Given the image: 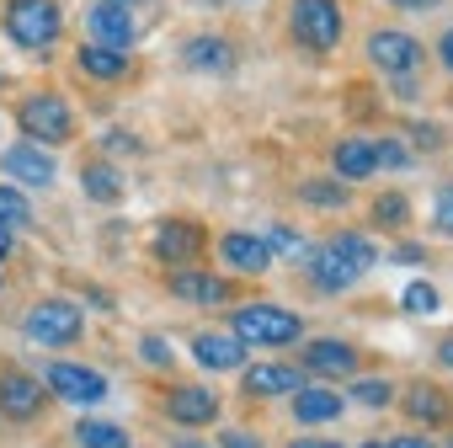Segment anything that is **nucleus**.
Masks as SVG:
<instances>
[{"mask_svg":"<svg viewBox=\"0 0 453 448\" xmlns=\"http://www.w3.org/2000/svg\"><path fill=\"white\" fill-rule=\"evenodd\" d=\"M373 262H379L373 241L347 230V236L326 241L320 251H310V283H315L320 294H342V289H352L363 273H373Z\"/></svg>","mask_w":453,"mask_h":448,"instance_id":"f257e3e1","label":"nucleus"},{"mask_svg":"<svg viewBox=\"0 0 453 448\" xmlns=\"http://www.w3.org/2000/svg\"><path fill=\"white\" fill-rule=\"evenodd\" d=\"M6 33L17 49H54L59 33H65V12H59V0H6Z\"/></svg>","mask_w":453,"mask_h":448,"instance_id":"f03ea898","label":"nucleus"},{"mask_svg":"<svg viewBox=\"0 0 453 448\" xmlns=\"http://www.w3.org/2000/svg\"><path fill=\"white\" fill-rule=\"evenodd\" d=\"M288 33H294L310 54H331V49L342 43L347 22H342V6H336V0H294V6H288Z\"/></svg>","mask_w":453,"mask_h":448,"instance_id":"7ed1b4c3","label":"nucleus"},{"mask_svg":"<svg viewBox=\"0 0 453 448\" xmlns=\"http://www.w3.org/2000/svg\"><path fill=\"white\" fill-rule=\"evenodd\" d=\"M17 123L33 144H70V134H75V112L59 91H33L17 107Z\"/></svg>","mask_w":453,"mask_h":448,"instance_id":"20e7f679","label":"nucleus"},{"mask_svg":"<svg viewBox=\"0 0 453 448\" xmlns=\"http://www.w3.org/2000/svg\"><path fill=\"white\" fill-rule=\"evenodd\" d=\"M299 315L283 310V305H241L235 310V336L251 342V347H288L299 342Z\"/></svg>","mask_w":453,"mask_h":448,"instance_id":"39448f33","label":"nucleus"},{"mask_svg":"<svg viewBox=\"0 0 453 448\" xmlns=\"http://www.w3.org/2000/svg\"><path fill=\"white\" fill-rule=\"evenodd\" d=\"M22 331H27L33 342H43V347H70V342L86 331V315H81V305H70V299H38V305L27 310V321H22Z\"/></svg>","mask_w":453,"mask_h":448,"instance_id":"423d86ee","label":"nucleus"},{"mask_svg":"<svg viewBox=\"0 0 453 448\" xmlns=\"http://www.w3.org/2000/svg\"><path fill=\"white\" fill-rule=\"evenodd\" d=\"M43 384H49V395H59V400H70V406H96V400H107V379H102L96 368H81V363H49Z\"/></svg>","mask_w":453,"mask_h":448,"instance_id":"0eeeda50","label":"nucleus"},{"mask_svg":"<svg viewBox=\"0 0 453 448\" xmlns=\"http://www.w3.org/2000/svg\"><path fill=\"white\" fill-rule=\"evenodd\" d=\"M49 400V384H38L33 374L22 368H0V416H12V421H33Z\"/></svg>","mask_w":453,"mask_h":448,"instance_id":"6e6552de","label":"nucleus"},{"mask_svg":"<svg viewBox=\"0 0 453 448\" xmlns=\"http://www.w3.org/2000/svg\"><path fill=\"white\" fill-rule=\"evenodd\" d=\"M368 59H373L384 75H411V70H421V43H416L411 33L379 27V33L368 38Z\"/></svg>","mask_w":453,"mask_h":448,"instance_id":"1a4fd4ad","label":"nucleus"},{"mask_svg":"<svg viewBox=\"0 0 453 448\" xmlns=\"http://www.w3.org/2000/svg\"><path fill=\"white\" fill-rule=\"evenodd\" d=\"M150 246H155L160 262H176V267H181V262H192V257L208 246V230H203V224H192V219H165Z\"/></svg>","mask_w":453,"mask_h":448,"instance_id":"9d476101","label":"nucleus"},{"mask_svg":"<svg viewBox=\"0 0 453 448\" xmlns=\"http://www.w3.org/2000/svg\"><path fill=\"white\" fill-rule=\"evenodd\" d=\"M0 171L17 176L22 187H54V176H59L54 155H49V150H38L33 139H27V144H12L6 155H0Z\"/></svg>","mask_w":453,"mask_h":448,"instance_id":"9b49d317","label":"nucleus"},{"mask_svg":"<svg viewBox=\"0 0 453 448\" xmlns=\"http://www.w3.org/2000/svg\"><path fill=\"white\" fill-rule=\"evenodd\" d=\"M165 416H171L176 427H208V421L219 416V395H213L208 384H176V390L165 395Z\"/></svg>","mask_w":453,"mask_h":448,"instance_id":"f8f14e48","label":"nucleus"},{"mask_svg":"<svg viewBox=\"0 0 453 448\" xmlns=\"http://www.w3.org/2000/svg\"><path fill=\"white\" fill-rule=\"evenodd\" d=\"M86 33H91V43L128 49L134 43V17H128V6H118V0H96L86 12Z\"/></svg>","mask_w":453,"mask_h":448,"instance_id":"ddd939ff","label":"nucleus"},{"mask_svg":"<svg viewBox=\"0 0 453 448\" xmlns=\"http://www.w3.org/2000/svg\"><path fill=\"white\" fill-rule=\"evenodd\" d=\"M241 390H246V400L294 395V390H304V374H299L294 363H257V368H246V374H241Z\"/></svg>","mask_w":453,"mask_h":448,"instance_id":"4468645a","label":"nucleus"},{"mask_svg":"<svg viewBox=\"0 0 453 448\" xmlns=\"http://www.w3.org/2000/svg\"><path fill=\"white\" fill-rule=\"evenodd\" d=\"M192 358H197L203 368H213V374H230V368H241L246 342H241L235 331H197V336H192Z\"/></svg>","mask_w":453,"mask_h":448,"instance_id":"2eb2a0df","label":"nucleus"},{"mask_svg":"<svg viewBox=\"0 0 453 448\" xmlns=\"http://www.w3.org/2000/svg\"><path fill=\"white\" fill-rule=\"evenodd\" d=\"M304 368L320 374V379H342V374H357V347L352 342H336V336H320L304 347Z\"/></svg>","mask_w":453,"mask_h":448,"instance_id":"dca6fc26","label":"nucleus"},{"mask_svg":"<svg viewBox=\"0 0 453 448\" xmlns=\"http://www.w3.org/2000/svg\"><path fill=\"white\" fill-rule=\"evenodd\" d=\"M219 257L230 262L235 273H251V278L273 267V246H267L262 236H246V230H230V236H224V241H219Z\"/></svg>","mask_w":453,"mask_h":448,"instance_id":"f3484780","label":"nucleus"},{"mask_svg":"<svg viewBox=\"0 0 453 448\" xmlns=\"http://www.w3.org/2000/svg\"><path fill=\"white\" fill-rule=\"evenodd\" d=\"M171 294L187 299V305H224L230 299V283L203 273V267H192V262H181V273H171Z\"/></svg>","mask_w":453,"mask_h":448,"instance_id":"a211bd4d","label":"nucleus"},{"mask_svg":"<svg viewBox=\"0 0 453 448\" xmlns=\"http://www.w3.org/2000/svg\"><path fill=\"white\" fill-rule=\"evenodd\" d=\"M181 59H187V70H197V75H230V70H235V49L224 43V38H192V43L181 49Z\"/></svg>","mask_w":453,"mask_h":448,"instance_id":"6ab92c4d","label":"nucleus"},{"mask_svg":"<svg viewBox=\"0 0 453 448\" xmlns=\"http://www.w3.org/2000/svg\"><path fill=\"white\" fill-rule=\"evenodd\" d=\"M75 65L91 75V81H123L128 75V49H107V43H81Z\"/></svg>","mask_w":453,"mask_h":448,"instance_id":"aec40b11","label":"nucleus"},{"mask_svg":"<svg viewBox=\"0 0 453 448\" xmlns=\"http://www.w3.org/2000/svg\"><path fill=\"white\" fill-rule=\"evenodd\" d=\"M331 166H336V176H347V182H363V176H373V171H379L373 139H342V144L331 150Z\"/></svg>","mask_w":453,"mask_h":448,"instance_id":"412c9836","label":"nucleus"},{"mask_svg":"<svg viewBox=\"0 0 453 448\" xmlns=\"http://www.w3.org/2000/svg\"><path fill=\"white\" fill-rule=\"evenodd\" d=\"M405 411H411V421L437 427V421H448V416H453V400H448L437 384H411V390H405Z\"/></svg>","mask_w":453,"mask_h":448,"instance_id":"4be33fe9","label":"nucleus"},{"mask_svg":"<svg viewBox=\"0 0 453 448\" xmlns=\"http://www.w3.org/2000/svg\"><path fill=\"white\" fill-rule=\"evenodd\" d=\"M81 187H86L91 203H118L123 197V171L107 166V160H91V166H81Z\"/></svg>","mask_w":453,"mask_h":448,"instance_id":"5701e85b","label":"nucleus"},{"mask_svg":"<svg viewBox=\"0 0 453 448\" xmlns=\"http://www.w3.org/2000/svg\"><path fill=\"white\" fill-rule=\"evenodd\" d=\"M342 406H347V400H342L336 390H294V416L310 421V427H315V421H336Z\"/></svg>","mask_w":453,"mask_h":448,"instance_id":"b1692460","label":"nucleus"},{"mask_svg":"<svg viewBox=\"0 0 453 448\" xmlns=\"http://www.w3.org/2000/svg\"><path fill=\"white\" fill-rule=\"evenodd\" d=\"M75 443L81 448H128V432L118 421H75Z\"/></svg>","mask_w":453,"mask_h":448,"instance_id":"393cba45","label":"nucleus"},{"mask_svg":"<svg viewBox=\"0 0 453 448\" xmlns=\"http://www.w3.org/2000/svg\"><path fill=\"white\" fill-rule=\"evenodd\" d=\"M373 224H379V230H405V224H411L405 192H379L373 197Z\"/></svg>","mask_w":453,"mask_h":448,"instance_id":"a878e982","label":"nucleus"},{"mask_svg":"<svg viewBox=\"0 0 453 448\" xmlns=\"http://www.w3.org/2000/svg\"><path fill=\"white\" fill-rule=\"evenodd\" d=\"M0 224H6V230H27L33 224V203L17 187H0Z\"/></svg>","mask_w":453,"mask_h":448,"instance_id":"bb28decb","label":"nucleus"},{"mask_svg":"<svg viewBox=\"0 0 453 448\" xmlns=\"http://www.w3.org/2000/svg\"><path fill=\"white\" fill-rule=\"evenodd\" d=\"M299 197L310 208H347V187H336V182H304Z\"/></svg>","mask_w":453,"mask_h":448,"instance_id":"cd10ccee","label":"nucleus"},{"mask_svg":"<svg viewBox=\"0 0 453 448\" xmlns=\"http://www.w3.org/2000/svg\"><path fill=\"white\" fill-rule=\"evenodd\" d=\"M400 305H405L411 315H437V305H442V299H437V289H432V283H421V278H416V283L400 294Z\"/></svg>","mask_w":453,"mask_h":448,"instance_id":"c85d7f7f","label":"nucleus"},{"mask_svg":"<svg viewBox=\"0 0 453 448\" xmlns=\"http://www.w3.org/2000/svg\"><path fill=\"white\" fill-rule=\"evenodd\" d=\"M389 395H395V390H389V379H357L347 400H357V406H373V411H384V406H389Z\"/></svg>","mask_w":453,"mask_h":448,"instance_id":"c756f323","label":"nucleus"},{"mask_svg":"<svg viewBox=\"0 0 453 448\" xmlns=\"http://www.w3.org/2000/svg\"><path fill=\"white\" fill-rule=\"evenodd\" d=\"M139 358H144L150 368H171V363H176L171 342H165V336H155V331H150V336H139Z\"/></svg>","mask_w":453,"mask_h":448,"instance_id":"7c9ffc66","label":"nucleus"},{"mask_svg":"<svg viewBox=\"0 0 453 448\" xmlns=\"http://www.w3.org/2000/svg\"><path fill=\"white\" fill-rule=\"evenodd\" d=\"M267 246L283 251V257H304V236L288 230V224H273V230H267Z\"/></svg>","mask_w":453,"mask_h":448,"instance_id":"2f4dec72","label":"nucleus"},{"mask_svg":"<svg viewBox=\"0 0 453 448\" xmlns=\"http://www.w3.org/2000/svg\"><path fill=\"white\" fill-rule=\"evenodd\" d=\"M373 155H379V166H411V150H400V139H373Z\"/></svg>","mask_w":453,"mask_h":448,"instance_id":"473e14b6","label":"nucleus"},{"mask_svg":"<svg viewBox=\"0 0 453 448\" xmlns=\"http://www.w3.org/2000/svg\"><path fill=\"white\" fill-rule=\"evenodd\" d=\"M437 230H442V236H453V187H442V192H437Z\"/></svg>","mask_w":453,"mask_h":448,"instance_id":"72a5a7b5","label":"nucleus"},{"mask_svg":"<svg viewBox=\"0 0 453 448\" xmlns=\"http://www.w3.org/2000/svg\"><path fill=\"white\" fill-rule=\"evenodd\" d=\"M219 443H224V448H262V443H257L251 432H224Z\"/></svg>","mask_w":453,"mask_h":448,"instance_id":"f704fd0d","label":"nucleus"},{"mask_svg":"<svg viewBox=\"0 0 453 448\" xmlns=\"http://www.w3.org/2000/svg\"><path fill=\"white\" fill-rule=\"evenodd\" d=\"M107 150L118 155V150H139V139L134 134H107Z\"/></svg>","mask_w":453,"mask_h":448,"instance_id":"c9c22d12","label":"nucleus"},{"mask_svg":"<svg viewBox=\"0 0 453 448\" xmlns=\"http://www.w3.org/2000/svg\"><path fill=\"white\" fill-rule=\"evenodd\" d=\"M437 59H442V70L453 75V33H442V43H437Z\"/></svg>","mask_w":453,"mask_h":448,"instance_id":"e433bc0d","label":"nucleus"},{"mask_svg":"<svg viewBox=\"0 0 453 448\" xmlns=\"http://www.w3.org/2000/svg\"><path fill=\"white\" fill-rule=\"evenodd\" d=\"M395 262H405V267H416V262H421V246H400V251H395Z\"/></svg>","mask_w":453,"mask_h":448,"instance_id":"4c0bfd02","label":"nucleus"},{"mask_svg":"<svg viewBox=\"0 0 453 448\" xmlns=\"http://www.w3.org/2000/svg\"><path fill=\"white\" fill-rule=\"evenodd\" d=\"M389 6H400V12H426V6H437V0H389Z\"/></svg>","mask_w":453,"mask_h":448,"instance_id":"58836bf2","label":"nucleus"},{"mask_svg":"<svg viewBox=\"0 0 453 448\" xmlns=\"http://www.w3.org/2000/svg\"><path fill=\"white\" fill-rule=\"evenodd\" d=\"M416 139H421V150H437V139H442V134H437V128H416Z\"/></svg>","mask_w":453,"mask_h":448,"instance_id":"ea45409f","label":"nucleus"},{"mask_svg":"<svg viewBox=\"0 0 453 448\" xmlns=\"http://www.w3.org/2000/svg\"><path fill=\"white\" fill-rule=\"evenodd\" d=\"M437 363H442V368H453V336H442V347H437Z\"/></svg>","mask_w":453,"mask_h":448,"instance_id":"a19ab883","label":"nucleus"},{"mask_svg":"<svg viewBox=\"0 0 453 448\" xmlns=\"http://www.w3.org/2000/svg\"><path fill=\"white\" fill-rule=\"evenodd\" d=\"M294 448H342V443H326V437H299Z\"/></svg>","mask_w":453,"mask_h":448,"instance_id":"79ce46f5","label":"nucleus"},{"mask_svg":"<svg viewBox=\"0 0 453 448\" xmlns=\"http://www.w3.org/2000/svg\"><path fill=\"white\" fill-rule=\"evenodd\" d=\"M6 257H12V230L0 224V262H6Z\"/></svg>","mask_w":453,"mask_h":448,"instance_id":"37998d69","label":"nucleus"},{"mask_svg":"<svg viewBox=\"0 0 453 448\" xmlns=\"http://www.w3.org/2000/svg\"><path fill=\"white\" fill-rule=\"evenodd\" d=\"M395 448H432L426 437H395Z\"/></svg>","mask_w":453,"mask_h":448,"instance_id":"c03bdc74","label":"nucleus"},{"mask_svg":"<svg viewBox=\"0 0 453 448\" xmlns=\"http://www.w3.org/2000/svg\"><path fill=\"white\" fill-rule=\"evenodd\" d=\"M363 448H395V437H373V443H363Z\"/></svg>","mask_w":453,"mask_h":448,"instance_id":"a18cd8bd","label":"nucleus"},{"mask_svg":"<svg viewBox=\"0 0 453 448\" xmlns=\"http://www.w3.org/2000/svg\"><path fill=\"white\" fill-rule=\"evenodd\" d=\"M176 448H203V443L197 437H176Z\"/></svg>","mask_w":453,"mask_h":448,"instance_id":"49530a36","label":"nucleus"},{"mask_svg":"<svg viewBox=\"0 0 453 448\" xmlns=\"http://www.w3.org/2000/svg\"><path fill=\"white\" fill-rule=\"evenodd\" d=\"M118 6H144V0H118Z\"/></svg>","mask_w":453,"mask_h":448,"instance_id":"de8ad7c7","label":"nucleus"},{"mask_svg":"<svg viewBox=\"0 0 453 448\" xmlns=\"http://www.w3.org/2000/svg\"><path fill=\"white\" fill-rule=\"evenodd\" d=\"M0 86H6V70H0Z\"/></svg>","mask_w":453,"mask_h":448,"instance_id":"09e8293b","label":"nucleus"}]
</instances>
